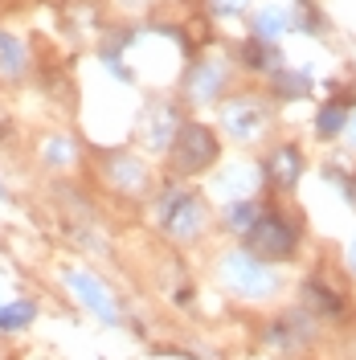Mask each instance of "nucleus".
<instances>
[{"mask_svg":"<svg viewBox=\"0 0 356 360\" xmlns=\"http://www.w3.org/2000/svg\"><path fill=\"white\" fill-rule=\"evenodd\" d=\"M172 156H177L180 172H201L217 160V139L197 123H184V127H177V152Z\"/></svg>","mask_w":356,"mask_h":360,"instance_id":"nucleus-1","label":"nucleus"},{"mask_svg":"<svg viewBox=\"0 0 356 360\" xmlns=\"http://www.w3.org/2000/svg\"><path fill=\"white\" fill-rule=\"evenodd\" d=\"M299 242V233H295V225L283 221L279 213H267V217H258V221L250 225V246L258 250L262 258H287L291 250Z\"/></svg>","mask_w":356,"mask_h":360,"instance_id":"nucleus-2","label":"nucleus"},{"mask_svg":"<svg viewBox=\"0 0 356 360\" xmlns=\"http://www.w3.org/2000/svg\"><path fill=\"white\" fill-rule=\"evenodd\" d=\"M225 127L238 135V139H254L262 127V103L258 98H234L225 107Z\"/></svg>","mask_w":356,"mask_h":360,"instance_id":"nucleus-3","label":"nucleus"},{"mask_svg":"<svg viewBox=\"0 0 356 360\" xmlns=\"http://www.w3.org/2000/svg\"><path fill=\"white\" fill-rule=\"evenodd\" d=\"M177 205H164V225L172 238H193L201 229V205L197 197H172Z\"/></svg>","mask_w":356,"mask_h":360,"instance_id":"nucleus-4","label":"nucleus"},{"mask_svg":"<svg viewBox=\"0 0 356 360\" xmlns=\"http://www.w3.org/2000/svg\"><path fill=\"white\" fill-rule=\"evenodd\" d=\"M225 278H229L234 287L250 291V295L270 291V274L258 266V262H250V258H229V262H225Z\"/></svg>","mask_w":356,"mask_h":360,"instance_id":"nucleus-5","label":"nucleus"},{"mask_svg":"<svg viewBox=\"0 0 356 360\" xmlns=\"http://www.w3.org/2000/svg\"><path fill=\"white\" fill-rule=\"evenodd\" d=\"M222 86H225V70H222V66H213V62H201V66L189 70V94H193L197 103H213Z\"/></svg>","mask_w":356,"mask_h":360,"instance_id":"nucleus-6","label":"nucleus"},{"mask_svg":"<svg viewBox=\"0 0 356 360\" xmlns=\"http://www.w3.org/2000/svg\"><path fill=\"white\" fill-rule=\"evenodd\" d=\"M25 70H29V45L17 33L0 29V74L4 78H21Z\"/></svg>","mask_w":356,"mask_h":360,"instance_id":"nucleus-7","label":"nucleus"},{"mask_svg":"<svg viewBox=\"0 0 356 360\" xmlns=\"http://www.w3.org/2000/svg\"><path fill=\"white\" fill-rule=\"evenodd\" d=\"M291 17L283 4H262L258 13H254V37H262V41H279L283 33L291 29Z\"/></svg>","mask_w":356,"mask_h":360,"instance_id":"nucleus-8","label":"nucleus"},{"mask_svg":"<svg viewBox=\"0 0 356 360\" xmlns=\"http://www.w3.org/2000/svg\"><path fill=\"white\" fill-rule=\"evenodd\" d=\"M242 62L250 70H267V74H274L279 70V49H274V41H262V37H250V41L242 45Z\"/></svg>","mask_w":356,"mask_h":360,"instance_id":"nucleus-9","label":"nucleus"},{"mask_svg":"<svg viewBox=\"0 0 356 360\" xmlns=\"http://www.w3.org/2000/svg\"><path fill=\"white\" fill-rule=\"evenodd\" d=\"M344 123H348V107H344V103H328L324 111L315 115V131L324 135V139L336 135V131H344Z\"/></svg>","mask_w":356,"mask_h":360,"instance_id":"nucleus-10","label":"nucleus"},{"mask_svg":"<svg viewBox=\"0 0 356 360\" xmlns=\"http://www.w3.org/2000/svg\"><path fill=\"white\" fill-rule=\"evenodd\" d=\"M270 168H274V180L279 184H295L299 180V152L295 148H279L274 160H270Z\"/></svg>","mask_w":356,"mask_h":360,"instance_id":"nucleus-11","label":"nucleus"},{"mask_svg":"<svg viewBox=\"0 0 356 360\" xmlns=\"http://www.w3.org/2000/svg\"><path fill=\"white\" fill-rule=\"evenodd\" d=\"M274 86L283 90L287 98H295V94H307L312 78H307V70H274Z\"/></svg>","mask_w":356,"mask_h":360,"instance_id":"nucleus-12","label":"nucleus"},{"mask_svg":"<svg viewBox=\"0 0 356 360\" xmlns=\"http://www.w3.org/2000/svg\"><path fill=\"white\" fill-rule=\"evenodd\" d=\"M74 287H78V291L87 295V303H90V307H94V311H103V315H107V319H115L111 303H107V295H103V291H98V287H94V278H82V274H74Z\"/></svg>","mask_w":356,"mask_h":360,"instance_id":"nucleus-13","label":"nucleus"},{"mask_svg":"<svg viewBox=\"0 0 356 360\" xmlns=\"http://www.w3.org/2000/svg\"><path fill=\"white\" fill-rule=\"evenodd\" d=\"M29 319H33V303H13V307H4V311H0V328H8V332H13V328H25Z\"/></svg>","mask_w":356,"mask_h":360,"instance_id":"nucleus-14","label":"nucleus"},{"mask_svg":"<svg viewBox=\"0 0 356 360\" xmlns=\"http://www.w3.org/2000/svg\"><path fill=\"white\" fill-rule=\"evenodd\" d=\"M307 295H312V303H315V307H324V311H332V315L344 311V303H340V299H336L332 291H324L319 283H307Z\"/></svg>","mask_w":356,"mask_h":360,"instance_id":"nucleus-15","label":"nucleus"},{"mask_svg":"<svg viewBox=\"0 0 356 360\" xmlns=\"http://www.w3.org/2000/svg\"><path fill=\"white\" fill-rule=\"evenodd\" d=\"M209 8L222 13V17H234V13H246L250 8V0H209Z\"/></svg>","mask_w":356,"mask_h":360,"instance_id":"nucleus-16","label":"nucleus"},{"mask_svg":"<svg viewBox=\"0 0 356 360\" xmlns=\"http://www.w3.org/2000/svg\"><path fill=\"white\" fill-rule=\"evenodd\" d=\"M229 221L238 225V229H250V221H254V205L246 201V205H238L234 213H229Z\"/></svg>","mask_w":356,"mask_h":360,"instance_id":"nucleus-17","label":"nucleus"},{"mask_svg":"<svg viewBox=\"0 0 356 360\" xmlns=\"http://www.w3.org/2000/svg\"><path fill=\"white\" fill-rule=\"evenodd\" d=\"M344 127H348V139H352V143H356V115H352V119H348V123H344Z\"/></svg>","mask_w":356,"mask_h":360,"instance_id":"nucleus-18","label":"nucleus"},{"mask_svg":"<svg viewBox=\"0 0 356 360\" xmlns=\"http://www.w3.org/2000/svg\"><path fill=\"white\" fill-rule=\"evenodd\" d=\"M352 262H356V246H352Z\"/></svg>","mask_w":356,"mask_h":360,"instance_id":"nucleus-19","label":"nucleus"}]
</instances>
